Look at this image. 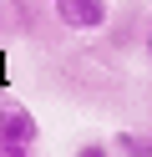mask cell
I'll return each instance as SVG.
<instances>
[{
	"instance_id": "obj_3",
	"label": "cell",
	"mask_w": 152,
	"mask_h": 157,
	"mask_svg": "<svg viewBox=\"0 0 152 157\" xmlns=\"http://www.w3.org/2000/svg\"><path fill=\"white\" fill-rule=\"evenodd\" d=\"M107 147L122 152V157H152V132H132V127H127V132H117Z\"/></svg>"
},
{
	"instance_id": "obj_2",
	"label": "cell",
	"mask_w": 152,
	"mask_h": 157,
	"mask_svg": "<svg viewBox=\"0 0 152 157\" xmlns=\"http://www.w3.org/2000/svg\"><path fill=\"white\" fill-rule=\"evenodd\" d=\"M36 112H30L25 101H0V147H20V152H30V142H36Z\"/></svg>"
},
{
	"instance_id": "obj_6",
	"label": "cell",
	"mask_w": 152,
	"mask_h": 157,
	"mask_svg": "<svg viewBox=\"0 0 152 157\" xmlns=\"http://www.w3.org/2000/svg\"><path fill=\"white\" fill-rule=\"evenodd\" d=\"M142 46H147V56H152V21H147V36H142Z\"/></svg>"
},
{
	"instance_id": "obj_1",
	"label": "cell",
	"mask_w": 152,
	"mask_h": 157,
	"mask_svg": "<svg viewBox=\"0 0 152 157\" xmlns=\"http://www.w3.org/2000/svg\"><path fill=\"white\" fill-rule=\"evenodd\" d=\"M51 15H56L66 31H107L111 25V5L107 0H56Z\"/></svg>"
},
{
	"instance_id": "obj_4",
	"label": "cell",
	"mask_w": 152,
	"mask_h": 157,
	"mask_svg": "<svg viewBox=\"0 0 152 157\" xmlns=\"http://www.w3.org/2000/svg\"><path fill=\"white\" fill-rule=\"evenodd\" d=\"M76 157H111V147H107V142H81Z\"/></svg>"
},
{
	"instance_id": "obj_5",
	"label": "cell",
	"mask_w": 152,
	"mask_h": 157,
	"mask_svg": "<svg viewBox=\"0 0 152 157\" xmlns=\"http://www.w3.org/2000/svg\"><path fill=\"white\" fill-rule=\"evenodd\" d=\"M0 157H30V152H20V147H0Z\"/></svg>"
}]
</instances>
